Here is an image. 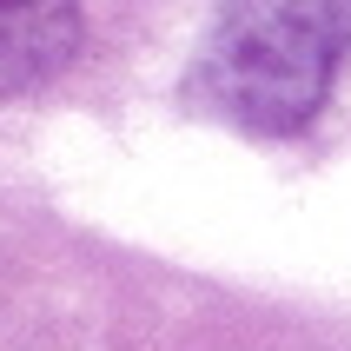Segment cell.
<instances>
[{"label": "cell", "mask_w": 351, "mask_h": 351, "mask_svg": "<svg viewBox=\"0 0 351 351\" xmlns=\"http://www.w3.org/2000/svg\"><path fill=\"white\" fill-rule=\"evenodd\" d=\"M80 53V0H0V99L34 93Z\"/></svg>", "instance_id": "obj_2"}, {"label": "cell", "mask_w": 351, "mask_h": 351, "mask_svg": "<svg viewBox=\"0 0 351 351\" xmlns=\"http://www.w3.org/2000/svg\"><path fill=\"white\" fill-rule=\"evenodd\" d=\"M351 53V0H226L199 47V86L245 133H298Z\"/></svg>", "instance_id": "obj_1"}]
</instances>
